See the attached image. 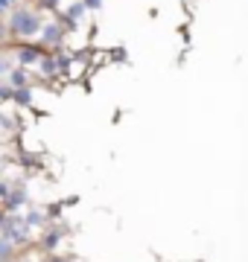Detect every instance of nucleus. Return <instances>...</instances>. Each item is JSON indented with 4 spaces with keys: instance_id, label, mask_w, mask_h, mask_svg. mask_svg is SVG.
<instances>
[{
    "instance_id": "f257e3e1",
    "label": "nucleus",
    "mask_w": 248,
    "mask_h": 262,
    "mask_svg": "<svg viewBox=\"0 0 248 262\" xmlns=\"http://www.w3.org/2000/svg\"><path fill=\"white\" fill-rule=\"evenodd\" d=\"M9 32L18 38H32L41 32V18L32 9H15L9 18Z\"/></svg>"
},
{
    "instance_id": "f03ea898",
    "label": "nucleus",
    "mask_w": 248,
    "mask_h": 262,
    "mask_svg": "<svg viewBox=\"0 0 248 262\" xmlns=\"http://www.w3.org/2000/svg\"><path fill=\"white\" fill-rule=\"evenodd\" d=\"M3 239L9 245H27L29 239V225L27 219H18V215H3Z\"/></svg>"
},
{
    "instance_id": "7ed1b4c3",
    "label": "nucleus",
    "mask_w": 248,
    "mask_h": 262,
    "mask_svg": "<svg viewBox=\"0 0 248 262\" xmlns=\"http://www.w3.org/2000/svg\"><path fill=\"white\" fill-rule=\"evenodd\" d=\"M41 56H44V50L35 47V44H24V47L18 50V61L20 64H35Z\"/></svg>"
},
{
    "instance_id": "20e7f679",
    "label": "nucleus",
    "mask_w": 248,
    "mask_h": 262,
    "mask_svg": "<svg viewBox=\"0 0 248 262\" xmlns=\"http://www.w3.org/2000/svg\"><path fill=\"white\" fill-rule=\"evenodd\" d=\"M41 35H44V44L56 47V44H61V38H65V29L58 27V24H47V27H41Z\"/></svg>"
},
{
    "instance_id": "39448f33",
    "label": "nucleus",
    "mask_w": 248,
    "mask_h": 262,
    "mask_svg": "<svg viewBox=\"0 0 248 262\" xmlns=\"http://www.w3.org/2000/svg\"><path fill=\"white\" fill-rule=\"evenodd\" d=\"M3 201H6V207H18V204H24V201H27V195H24V192H9V195L3 198Z\"/></svg>"
},
{
    "instance_id": "423d86ee",
    "label": "nucleus",
    "mask_w": 248,
    "mask_h": 262,
    "mask_svg": "<svg viewBox=\"0 0 248 262\" xmlns=\"http://www.w3.org/2000/svg\"><path fill=\"white\" fill-rule=\"evenodd\" d=\"M82 12H85V6H82V0H79V3H73V6H67V18L76 24V20L82 18Z\"/></svg>"
},
{
    "instance_id": "0eeeda50",
    "label": "nucleus",
    "mask_w": 248,
    "mask_h": 262,
    "mask_svg": "<svg viewBox=\"0 0 248 262\" xmlns=\"http://www.w3.org/2000/svg\"><path fill=\"white\" fill-rule=\"evenodd\" d=\"M41 67H44V73H50V76H56V70H58V61L53 56H47L44 61H41Z\"/></svg>"
},
{
    "instance_id": "6e6552de",
    "label": "nucleus",
    "mask_w": 248,
    "mask_h": 262,
    "mask_svg": "<svg viewBox=\"0 0 248 262\" xmlns=\"http://www.w3.org/2000/svg\"><path fill=\"white\" fill-rule=\"evenodd\" d=\"M12 84H15V91H18V88H27V73H24V70H15V73H12Z\"/></svg>"
},
{
    "instance_id": "1a4fd4ad",
    "label": "nucleus",
    "mask_w": 248,
    "mask_h": 262,
    "mask_svg": "<svg viewBox=\"0 0 248 262\" xmlns=\"http://www.w3.org/2000/svg\"><path fill=\"white\" fill-rule=\"evenodd\" d=\"M9 259H12V245L3 239V242H0V262H9Z\"/></svg>"
},
{
    "instance_id": "9d476101",
    "label": "nucleus",
    "mask_w": 248,
    "mask_h": 262,
    "mask_svg": "<svg viewBox=\"0 0 248 262\" xmlns=\"http://www.w3.org/2000/svg\"><path fill=\"white\" fill-rule=\"evenodd\" d=\"M12 99H18L20 105L29 102V91H24V88H18V91H12Z\"/></svg>"
},
{
    "instance_id": "9b49d317",
    "label": "nucleus",
    "mask_w": 248,
    "mask_h": 262,
    "mask_svg": "<svg viewBox=\"0 0 248 262\" xmlns=\"http://www.w3.org/2000/svg\"><path fill=\"white\" fill-rule=\"evenodd\" d=\"M58 245V233H50L47 239H44V248H56Z\"/></svg>"
},
{
    "instance_id": "f8f14e48",
    "label": "nucleus",
    "mask_w": 248,
    "mask_h": 262,
    "mask_svg": "<svg viewBox=\"0 0 248 262\" xmlns=\"http://www.w3.org/2000/svg\"><path fill=\"white\" fill-rule=\"evenodd\" d=\"M82 6H85V9H99L102 0H82Z\"/></svg>"
},
{
    "instance_id": "ddd939ff",
    "label": "nucleus",
    "mask_w": 248,
    "mask_h": 262,
    "mask_svg": "<svg viewBox=\"0 0 248 262\" xmlns=\"http://www.w3.org/2000/svg\"><path fill=\"white\" fill-rule=\"evenodd\" d=\"M12 3H15V0H0V12H6V9H12Z\"/></svg>"
},
{
    "instance_id": "4468645a",
    "label": "nucleus",
    "mask_w": 248,
    "mask_h": 262,
    "mask_svg": "<svg viewBox=\"0 0 248 262\" xmlns=\"http://www.w3.org/2000/svg\"><path fill=\"white\" fill-rule=\"evenodd\" d=\"M9 195V187H6V184H0V198H6Z\"/></svg>"
},
{
    "instance_id": "2eb2a0df",
    "label": "nucleus",
    "mask_w": 248,
    "mask_h": 262,
    "mask_svg": "<svg viewBox=\"0 0 248 262\" xmlns=\"http://www.w3.org/2000/svg\"><path fill=\"white\" fill-rule=\"evenodd\" d=\"M3 35H6V29H3V24H0V41H3Z\"/></svg>"
},
{
    "instance_id": "dca6fc26",
    "label": "nucleus",
    "mask_w": 248,
    "mask_h": 262,
    "mask_svg": "<svg viewBox=\"0 0 248 262\" xmlns=\"http://www.w3.org/2000/svg\"><path fill=\"white\" fill-rule=\"evenodd\" d=\"M3 70H6V61H0V73H3Z\"/></svg>"
},
{
    "instance_id": "f3484780",
    "label": "nucleus",
    "mask_w": 248,
    "mask_h": 262,
    "mask_svg": "<svg viewBox=\"0 0 248 262\" xmlns=\"http://www.w3.org/2000/svg\"><path fill=\"white\" fill-rule=\"evenodd\" d=\"M0 227H3V210H0Z\"/></svg>"
},
{
    "instance_id": "a211bd4d",
    "label": "nucleus",
    "mask_w": 248,
    "mask_h": 262,
    "mask_svg": "<svg viewBox=\"0 0 248 262\" xmlns=\"http://www.w3.org/2000/svg\"><path fill=\"white\" fill-rule=\"evenodd\" d=\"M50 262H61V259H50Z\"/></svg>"
},
{
    "instance_id": "6ab92c4d",
    "label": "nucleus",
    "mask_w": 248,
    "mask_h": 262,
    "mask_svg": "<svg viewBox=\"0 0 248 262\" xmlns=\"http://www.w3.org/2000/svg\"><path fill=\"white\" fill-rule=\"evenodd\" d=\"M9 262H12V259H9Z\"/></svg>"
}]
</instances>
